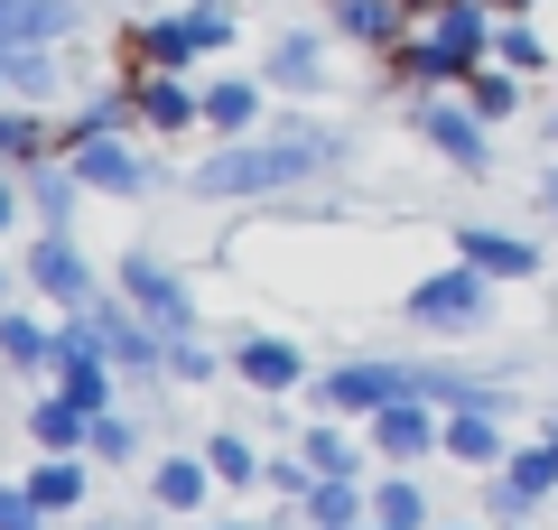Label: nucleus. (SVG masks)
<instances>
[{
    "label": "nucleus",
    "mask_w": 558,
    "mask_h": 530,
    "mask_svg": "<svg viewBox=\"0 0 558 530\" xmlns=\"http://www.w3.org/2000/svg\"><path fill=\"white\" fill-rule=\"evenodd\" d=\"M344 140L317 131V121H289V140H233V149H215L196 168L205 196H279V186H307L317 168H336Z\"/></svg>",
    "instance_id": "1"
},
{
    "label": "nucleus",
    "mask_w": 558,
    "mask_h": 530,
    "mask_svg": "<svg viewBox=\"0 0 558 530\" xmlns=\"http://www.w3.org/2000/svg\"><path fill=\"white\" fill-rule=\"evenodd\" d=\"M484 57H494V20H484V0H438L428 38H400V65H410L418 84H465Z\"/></svg>",
    "instance_id": "2"
},
{
    "label": "nucleus",
    "mask_w": 558,
    "mask_h": 530,
    "mask_svg": "<svg viewBox=\"0 0 558 530\" xmlns=\"http://www.w3.org/2000/svg\"><path fill=\"white\" fill-rule=\"evenodd\" d=\"M233 38V10H215V0H205V10H178V20H149L131 38V57L149 65V75H178L186 57H215V47Z\"/></svg>",
    "instance_id": "3"
},
{
    "label": "nucleus",
    "mask_w": 558,
    "mask_h": 530,
    "mask_svg": "<svg viewBox=\"0 0 558 530\" xmlns=\"http://www.w3.org/2000/svg\"><path fill=\"white\" fill-rule=\"evenodd\" d=\"M121 298H131L149 326H159V345L178 353V345H196V308H186V289L168 279V261H149V252H131L121 261Z\"/></svg>",
    "instance_id": "4"
},
{
    "label": "nucleus",
    "mask_w": 558,
    "mask_h": 530,
    "mask_svg": "<svg viewBox=\"0 0 558 530\" xmlns=\"http://www.w3.org/2000/svg\"><path fill=\"white\" fill-rule=\"evenodd\" d=\"M57 149L75 158V186H102V196H140V158L121 149L102 121H75V131H57Z\"/></svg>",
    "instance_id": "5"
},
{
    "label": "nucleus",
    "mask_w": 558,
    "mask_h": 530,
    "mask_svg": "<svg viewBox=\"0 0 558 530\" xmlns=\"http://www.w3.org/2000/svg\"><path fill=\"white\" fill-rule=\"evenodd\" d=\"M475 316H484V270H475V261L410 289V326H475Z\"/></svg>",
    "instance_id": "6"
},
{
    "label": "nucleus",
    "mask_w": 558,
    "mask_h": 530,
    "mask_svg": "<svg viewBox=\"0 0 558 530\" xmlns=\"http://www.w3.org/2000/svg\"><path fill=\"white\" fill-rule=\"evenodd\" d=\"M438 437H447V419L428 410V400H418V392H400L391 410H373V447L391 456V466H410V456H428V447H438Z\"/></svg>",
    "instance_id": "7"
},
{
    "label": "nucleus",
    "mask_w": 558,
    "mask_h": 530,
    "mask_svg": "<svg viewBox=\"0 0 558 530\" xmlns=\"http://www.w3.org/2000/svg\"><path fill=\"white\" fill-rule=\"evenodd\" d=\"M28 279H38V298H57V308H94V270H84V252L65 233H38Z\"/></svg>",
    "instance_id": "8"
},
{
    "label": "nucleus",
    "mask_w": 558,
    "mask_h": 530,
    "mask_svg": "<svg viewBox=\"0 0 558 530\" xmlns=\"http://www.w3.org/2000/svg\"><path fill=\"white\" fill-rule=\"evenodd\" d=\"M84 326H94V345L112 353L121 373H140V363H168V345H159V326H140L131 308H102V298H94V308H84Z\"/></svg>",
    "instance_id": "9"
},
{
    "label": "nucleus",
    "mask_w": 558,
    "mask_h": 530,
    "mask_svg": "<svg viewBox=\"0 0 558 530\" xmlns=\"http://www.w3.org/2000/svg\"><path fill=\"white\" fill-rule=\"evenodd\" d=\"M317 392H326V410H391V400L410 392V373H400V363H344Z\"/></svg>",
    "instance_id": "10"
},
{
    "label": "nucleus",
    "mask_w": 558,
    "mask_h": 530,
    "mask_svg": "<svg viewBox=\"0 0 558 530\" xmlns=\"http://www.w3.org/2000/svg\"><path fill=\"white\" fill-rule=\"evenodd\" d=\"M418 131L438 140L457 168H484V112H475V103H428V112H418Z\"/></svg>",
    "instance_id": "11"
},
{
    "label": "nucleus",
    "mask_w": 558,
    "mask_h": 530,
    "mask_svg": "<svg viewBox=\"0 0 558 530\" xmlns=\"http://www.w3.org/2000/svg\"><path fill=\"white\" fill-rule=\"evenodd\" d=\"M75 0H0V47H57Z\"/></svg>",
    "instance_id": "12"
},
{
    "label": "nucleus",
    "mask_w": 558,
    "mask_h": 530,
    "mask_svg": "<svg viewBox=\"0 0 558 530\" xmlns=\"http://www.w3.org/2000/svg\"><path fill=\"white\" fill-rule=\"evenodd\" d=\"M233 373L252 382V392H299L307 363H299V345H279V335H252V345L233 353Z\"/></svg>",
    "instance_id": "13"
},
{
    "label": "nucleus",
    "mask_w": 558,
    "mask_h": 530,
    "mask_svg": "<svg viewBox=\"0 0 558 530\" xmlns=\"http://www.w3.org/2000/svg\"><path fill=\"white\" fill-rule=\"evenodd\" d=\"M28 437H38L47 456H65V447H94V410H84V400H65V392H47L38 410H28Z\"/></svg>",
    "instance_id": "14"
},
{
    "label": "nucleus",
    "mask_w": 558,
    "mask_h": 530,
    "mask_svg": "<svg viewBox=\"0 0 558 530\" xmlns=\"http://www.w3.org/2000/svg\"><path fill=\"white\" fill-rule=\"evenodd\" d=\"M131 112L149 121V131H186V121H205V94H186L178 75H149V84L131 94Z\"/></svg>",
    "instance_id": "15"
},
{
    "label": "nucleus",
    "mask_w": 558,
    "mask_h": 530,
    "mask_svg": "<svg viewBox=\"0 0 558 530\" xmlns=\"http://www.w3.org/2000/svg\"><path fill=\"white\" fill-rule=\"evenodd\" d=\"M465 261H475L484 279H531V270H539V252H531L521 233H484V224L465 233Z\"/></svg>",
    "instance_id": "16"
},
{
    "label": "nucleus",
    "mask_w": 558,
    "mask_h": 530,
    "mask_svg": "<svg viewBox=\"0 0 558 530\" xmlns=\"http://www.w3.org/2000/svg\"><path fill=\"white\" fill-rule=\"evenodd\" d=\"M400 10H410V0H336V28H344V38H363V47H400V38H410Z\"/></svg>",
    "instance_id": "17"
},
{
    "label": "nucleus",
    "mask_w": 558,
    "mask_h": 530,
    "mask_svg": "<svg viewBox=\"0 0 558 530\" xmlns=\"http://www.w3.org/2000/svg\"><path fill=\"white\" fill-rule=\"evenodd\" d=\"M260 75H270L279 94H317V84H326V47H317V38H279Z\"/></svg>",
    "instance_id": "18"
},
{
    "label": "nucleus",
    "mask_w": 558,
    "mask_h": 530,
    "mask_svg": "<svg viewBox=\"0 0 558 530\" xmlns=\"http://www.w3.org/2000/svg\"><path fill=\"white\" fill-rule=\"evenodd\" d=\"M438 447L457 456V466H502V429H494V410H457Z\"/></svg>",
    "instance_id": "19"
},
{
    "label": "nucleus",
    "mask_w": 558,
    "mask_h": 530,
    "mask_svg": "<svg viewBox=\"0 0 558 530\" xmlns=\"http://www.w3.org/2000/svg\"><path fill=\"white\" fill-rule=\"evenodd\" d=\"M205 121H215V131H252L260 121V84H242V75L205 84Z\"/></svg>",
    "instance_id": "20"
},
{
    "label": "nucleus",
    "mask_w": 558,
    "mask_h": 530,
    "mask_svg": "<svg viewBox=\"0 0 558 530\" xmlns=\"http://www.w3.org/2000/svg\"><path fill=\"white\" fill-rule=\"evenodd\" d=\"M0 353H10V363H28V373H38V363H57V335H47V326H28V316H10V308H0Z\"/></svg>",
    "instance_id": "21"
},
{
    "label": "nucleus",
    "mask_w": 558,
    "mask_h": 530,
    "mask_svg": "<svg viewBox=\"0 0 558 530\" xmlns=\"http://www.w3.org/2000/svg\"><path fill=\"white\" fill-rule=\"evenodd\" d=\"M354 503H363V493L344 484V474H317V484H307V521H317V530H344V521H354Z\"/></svg>",
    "instance_id": "22"
},
{
    "label": "nucleus",
    "mask_w": 558,
    "mask_h": 530,
    "mask_svg": "<svg viewBox=\"0 0 558 530\" xmlns=\"http://www.w3.org/2000/svg\"><path fill=\"white\" fill-rule=\"evenodd\" d=\"M465 103H475L484 121H502V112H512V103H521V75H512V65H494V75H484V65H475V75H465Z\"/></svg>",
    "instance_id": "23"
},
{
    "label": "nucleus",
    "mask_w": 558,
    "mask_h": 530,
    "mask_svg": "<svg viewBox=\"0 0 558 530\" xmlns=\"http://www.w3.org/2000/svg\"><path fill=\"white\" fill-rule=\"evenodd\" d=\"M205 474H215V466H205V456H168V466H159V503H168V511L205 503Z\"/></svg>",
    "instance_id": "24"
},
{
    "label": "nucleus",
    "mask_w": 558,
    "mask_h": 530,
    "mask_svg": "<svg viewBox=\"0 0 558 530\" xmlns=\"http://www.w3.org/2000/svg\"><path fill=\"white\" fill-rule=\"evenodd\" d=\"M494 65H512V75H539V65H558V57H549V47H539L521 20H502V28H494Z\"/></svg>",
    "instance_id": "25"
},
{
    "label": "nucleus",
    "mask_w": 558,
    "mask_h": 530,
    "mask_svg": "<svg viewBox=\"0 0 558 530\" xmlns=\"http://www.w3.org/2000/svg\"><path fill=\"white\" fill-rule=\"evenodd\" d=\"M373 511H381V530H418V521H428V503H418L410 474H391V484L373 493Z\"/></svg>",
    "instance_id": "26"
},
{
    "label": "nucleus",
    "mask_w": 558,
    "mask_h": 530,
    "mask_svg": "<svg viewBox=\"0 0 558 530\" xmlns=\"http://www.w3.org/2000/svg\"><path fill=\"white\" fill-rule=\"evenodd\" d=\"M10 94H57V57H47V47H10Z\"/></svg>",
    "instance_id": "27"
},
{
    "label": "nucleus",
    "mask_w": 558,
    "mask_h": 530,
    "mask_svg": "<svg viewBox=\"0 0 558 530\" xmlns=\"http://www.w3.org/2000/svg\"><path fill=\"white\" fill-rule=\"evenodd\" d=\"M502 484H512V493H521V511H531L539 493L558 484V456H549V447H531V456H512V474H502Z\"/></svg>",
    "instance_id": "28"
},
{
    "label": "nucleus",
    "mask_w": 558,
    "mask_h": 530,
    "mask_svg": "<svg viewBox=\"0 0 558 530\" xmlns=\"http://www.w3.org/2000/svg\"><path fill=\"white\" fill-rule=\"evenodd\" d=\"M47 140H57V131H47L38 112H0V158H38Z\"/></svg>",
    "instance_id": "29"
},
{
    "label": "nucleus",
    "mask_w": 558,
    "mask_h": 530,
    "mask_svg": "<svg viewBox=\"0 0 558 530\" xmlns=\"http://www.w3.org/2000/svg\"><path fill=\"white\" fill-rule=\"evenodd\" d=\"M28 493H38L47 511H65V503H84V474L65 466V456H47V466H38V484H28Z\"/></svg>",
    "instance_id": "30"
},
{
    "label": "nucleus",
    "mask_w": 558,
    "mask_h": 530,
    "mask_svg": "<svg viewBox=\"0 0 558 530\" xmlns=\"http://www.w3.org/2000/svg\"><path fill=\"white\" fill-rule=\"evenodd\" d=\"M205 466H215L223 484H252V474H260V456L242 447V437H215V447H205Z\"/></svg>",
    "instance_id": "31"
},
{
    "label": "nucleus",
    "mask_w": 558,
    "mask_h": 530,
    "mask_svg": "<svg viewBox=\"0 0 558 530\" xmlns=\"http://www.w3.org/2000/svg\"><path fill=\"white\" fill-rule=\"evenodd\" d=\"M307 466L317 474H354V447H344L336 429H307Z\"/></svg>",
    "instance_id": "32"
},
{
    "label": "nucleus",
    "mask_w": 558,
    "mask_h": 530,
    "mask_svg": "<svg viewBox=\"0 0 558 530\" xmlns=\"http://www.w3.org/2000/svg\"><path fill=\"white\" fill-rule=\"evenodd\" d=\"M131 447H140V437H131V419H112V410H102V419H94V456H112V466H121Z\"/></svg>",
    "instance_id": "33"
},
{
    "label": "nucleus",
    "mask_w": 558,
    "mask_h": 530,
    "mask_svg": "<svg viewBox=\"0 0 558 530\" xmlns=\"http://www.w3.org/2000/svg\"><path fill=\"white\" fill-rule=\"evenodd\" d=\"M38 511H47L38 493H0V530H38Z\"/></svg>",
    "instance_id": "34"
},
{
    "label": "nucleus",
    "mask_w": 558,
    "mask_h": 530,
    "mask_svg": "<svg viewBox=\"0 0 558 530\" xmlns=\"http://www.w3.org/2000/svg\"><path fill=\"white\" fill-rule=\"evenodd\" d=\"M38 215H47V233H65V177H38Z\"/></svg>",
    "instance_id": "35"
},
{
    "label": "nucleus",
    "mask_w": 558,
    "mask_h": 530,
    "mask_svg": "<svg viewBox=\"0 0 558 530\" xmlns=\"http://www.w3.org/2000/svg\"><path fill=\"white\" fill-rule=\"evenodd\" d=\"M494 10H512V20H521V10H539V0H494Z\"/></svg>",
    "instance_id": "36"
},
{
    "label": "nucleus",
    "mask_w": 558,
    "mask_h": 530,
    "mask_svg": "<svg viewBox=\"0 0 558 530\" xmlns=\"http://www.w3.org/2000/svg\"><path fill=\"white\" fill-rule=\"evenodd\" d=\"M0 94H10V47H0Z\"/></svg>",
    "instance_id": "37"
},
{
    "label": "nucleus",
    "mask_w": 558,
    "mask_h": 530,
    "mask_svg": "<svg viewBox=\"0 0 558 530\" xmlns=\"http://www.w3.org/2000/svg\"><path fill=\"white\" fill-rule=\"evenodd\" d=\"M549 215H558V168H549Z\"/></svg>",
    "instance_id": "38"
},
{
    "label": "nucleus",
    "mask_w": 558,
    "mask_h": 530,
    "mask_svg": "<svg viewBox=\"0 0 558 530\" xmlns=\"http://www.w3.org/2000/svg\"><path fill=\"white\" fill-rule=\"evenodd\" d=\"M0 233H10V196H0Z\"/></svg>",
    "instance_id": "39"
},
{
    "label": "nucleus",
    "mask_w": 558,
    "mask_h": 530,
    "mask_svg": "<svg viewBox=\"0 0 558 530\" xmlns=\"http://www.w3.org/2000/svg\"><path fill=\"white\" fill-rule=\"evenodd\" d=\"M549 131H558V94H549Z\"/></svg>",
    "instance_id": "40"
},
{
    "label": "nucleus",
    "mask_w": 558,
    "mask_h": 530,
    "mask_svg": "<svg viewBox=\"0 0 558 530\" xmlns=\"http://www.w3.org/2000/svg\"><path fill=\"white\" fill-rule=\"evenodd\" d=\"M549 456H558V429H549Z\"/></svg>",
    "instance_id": "41"
}]
</instances>
